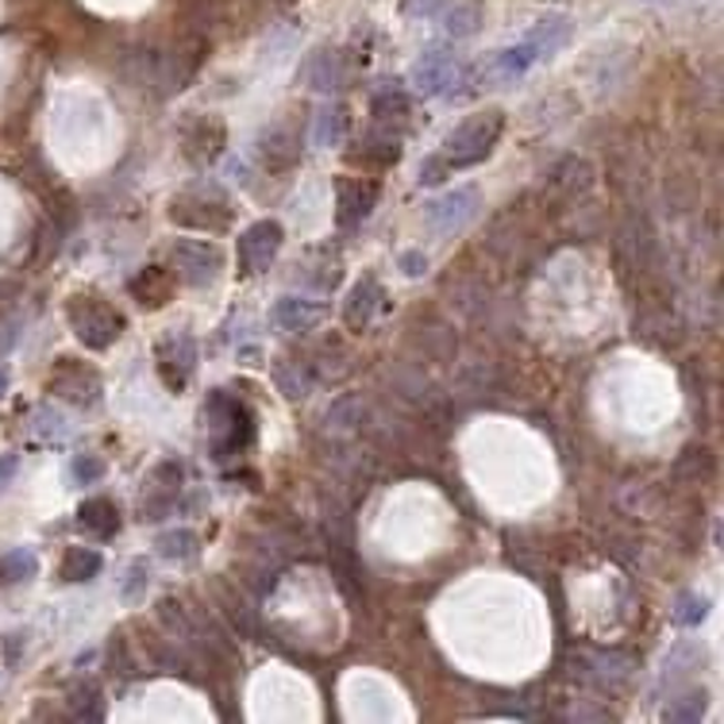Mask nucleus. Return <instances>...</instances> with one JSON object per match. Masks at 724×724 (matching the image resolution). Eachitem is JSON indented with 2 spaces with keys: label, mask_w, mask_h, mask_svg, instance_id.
<instances>
[{
  "label": "nucleus",
  "mask_w": 724,
  "mask_h": 724,
  "mask_svg": "<svg viewBox=\"0 0 724 724\" xmlns=\"http://www.w3.org/2000/svg\"><path fill=\"white\" fill-rule=\"evenodd\" d=\"M274 386L282 389L285 397H308L313 394V386H316V374H308V366L305 363H297V359H285V363H274Z\"/></svg>",
  "instance_id": "nucleus-22"
},
{
  "label": "nucleus",
  "mask_w": 724,
  "mask_h": 724,
  "mask_svg": "<svg viewBox=\"0 0 724 724\" xmlns=\"http://www.w3.org/2000/svg\"><path fill=\"white\" fill-rule=\"evenodd\" d=\"M397 158H401V132L381 124H374L359 139V147L351 150V162H370V166H394Z\"/></svg>",
  "instance_id": "nucleus-15"
},
{
  "label": "nucleus",
  "mask_w": 724,
  "mask_h": 724,
  "mask_svg": "<svg viewBox=\"0 0 724 724\" xmlns=\"http://www.w3.org/2000/svg\"><path fill=\"white\" fill-rule=\"evenodd\" d=\"M448 0H409V15H436L443 12Z\"/></svg>",
  "instance_id": "nucleus-42"
},
{
  "label": "nucleus",
  "mask_w": 724,
  "mask_h": 724,
  "mask_svg": "<svg viewBox=\"0 0 724 724\" xmlns=\"http://www.w3.org/2000/svg\"><path fill=\"white\" fill-rule=\"evenodd\" d=\"M4 389H8V374L0 370V397H4Z\"/></svg>",
  "instance_id": "nucleus-43"
},
{
  "label": "nucleus",
  "mask_w": 724,
  "mask_h": 724,
  "mask_svg": "<svg viewBox=\"0 0 724 724\" xmlns=\"http://www.w3.org/2000/svg\"><path fill=\"white\" fill-rule=\"evenodd\" d=\"M567 35H570V23L563 20V15H547V20L528 35V43L536 46L539 59H547V54H555L563 43H567Z\"/></svg>",
  "instance_id": "nucleus-27"
},
{
  "label": "nucleus",
  "mask_w": 724,
  "mask_h": 724,
  "mask_svg": "<svg viewBox=\"0 0 724 724\" xmlns=\"http://www.w3.org/2000/svg\"><path fill=\"white\" fill-rule=\"evenodd\" d=\"M702 690H686L682 697H674L671 705L663 710V721H697L705 717V702H702Z\"/></svg>",
  "instance_id": "nucleus-32"
},
{
  "label": "nucleus",
  "mask_w": 724,
  "mask_h": 724,
  "mask_svg": "<svg viewBox=\"0 0 724 724\" xmlns=\"http://www.w3.org/2000/svg\"><path fill=\"white\" fill-rule=\"evenodd\" d=\"M39 575V559L31 547H12L0 555V586H20Z\"/></svg>",
  "instance_id": "nucleus-24"
},
{
  "label": "nucleus",
  "mask_w": 724,
  "mask_h": 724,
  "mask_svg": "<svg viewBox=\"0 0 724 724\" xmlns=\"http://www.w3.org/2000/svg\"><path fill=\"white\" fill-rule=\"evenodd\" d=\"M443 31H448L451 39H466L479 31L482 23V8L474 4V0H459V4H443Z\"/></svg>",
  "instance_id": "nucleus-25"
},
{
  "label": "nucleus",
  "mask_w": 724,
  "mask_h": 724,
  "mask_svg": "<svg viewBox=\"0 0 724 724\" xmlns=\"http://www.w3.org/2000/svg\"><path fill=\"white\" fill-rule=\"evenodd\" d=\"M193 363H197V347L189 336H174V339H166V344H158V374H162V381L174 394L186 389Z\"/></svg>",
  "instance_id": "nucleus-13"
},
{
  "label": "nucleus",
  "mask_w": 724,
  "mask_h": 724,
  "mask_svg": "<svg viewBox=\"0 0 724 724\" xmlns=\"http://www.w3.org/2000/svg\"><path fill=\"white\" fill-rule=\"evenodd\" d=\"M328 313V308L321 305V301H305V297H282L274 305V324L285 332H308L321 316Z\"/></svg>",
  "instance_id": "nucleus-18"
},
{
  "label": "nucleus",
  "mask_w": 724,
  "mask_h": 724,
  "mask_svg": "<svg viewBox=\"0 0 724 724\" xmlns=\"http://www.w3.org/2000/svg\"><path fill=\"white\" fill-rule=\"evenodd\" d=\"M181 474H186V466H181L178 459H166V463H158V471L150 474L147 493L139 497V516H147V521H162V516L174 508Z\"/></svg>",
  "instance_id": "nucleus-11"
},
{
  "label": "nucleus",
  "mask_w": 724,
  "mask_h": 724,
  "mask_svg": "<svg viewBox=\"0 0 724 724\" xmlns=\"http://www.w3.org/2000/svg\"><path fill=\"white\" fill-rule=\"evenodd\" d=\"M170 254H174L178 274L186 277L189 285H197V290L212 285L220 277V270H224V254H220V246H212L204 240H178Z\"/></svg>",
  "instance_id": "nucleus-6"
},
{
  "label": "nucleus",
  "mask_w": 724,
  "mask_h": 724,
  "mask_svg": "<svg viewBox=\"0 0 724 724\" xmlns=\"http://www.w3.org/2000/svg\"><path fill=\"white\" fill-rule=\"evenodd\" d=\"M285 243V228L277 220H259L240 235V262L246 270H270Z\"/></svg>",
  "instance_id": "nucleus-10"
},
{
  "label": "nucleus",
  "mask_w": 724,
  "mask_h": 724,
  "mask_svg": "<svg viewBox=\"0 0 724 724\" xmlns=\"http://www.w3.org/2000/svg\"><path fill=\"white\" fill-rule=\"evenodd\" d=\"M204 417H209V440H212V455L217 459L243 455L254 443V417L240 397L217 389V394L209 397V405H204Z\"/></svg>",
  "instance_id": "nucleus-1"
},
{
  "label": "nucleus",
  "mask_w": 724,
  "mask_h": 724,
  "mask_svg": "<svg viewBox=\"0 0 724 724\" xmlns=\"http://www.w3.org/2000/svg\"><path fill=\"white\" fill-rule=\"evenodd\" d=\"M482 209V193L474 186H463V189H451V193L436 197L432 204L424 209V220L432 228V235H459Z\"/></svg>",
  "instance_id": "nucleus-4"
},
{
  "label": "nucleus",
  "mask_w": 724,
  "mask_h": 724,
  "mask_svg": "<svg viewBox=\"0 0 724 724\" xmlns=\"http://www.w3.org/2000/svg\"><path fill=\"white\" fill-rule=\"evenodd\" d=\"M448 174H451L448 158H443V155H432V158H424V162H420L417 181H420V186H440V181H448Z\"/></svg>",
  "instance_id": "nucleus-38"
},
{
  "label": "nucleus",
  "mask_w": 724,
  "mask_h": 724,
  "mask_svg": "<svg viewBox=\"0 0 724 724\" xmlns=\"http://www.w3.org/2000/svg\"><path fill=\"white\" fill-rule=\"evenodd\" d=\"M378 204V181L366 178H339L336 181V224L344 232L359 228Z\"/></svg>",
  "instance_id": "nucleus-8"
},
{
  "label": "nucleus",
  "mask_w": 724,
  "mask_h": 724,
  "mask_svg": "<svg viewBox=\"0 0 724 724\" xmlns=\"http://www.w3.org/2000/svg\"><path fill=\"white\" fill-rule=\"evenodd\" d=\"M15 471H20V455H15V451H8V455H0V493H4L8 485H12Z\"/></svg>",
  "instance_id": "nucleus-40"
},
{
  "label": "nucleus",
  "mask_w": 724,
  "mask_h": 724,
  "mask_svg": "<svg viewBox=\"0 0 724 724\" xmlns=\"http://www.w3.org/2000/svg\"><path fill=\"white\" fill-rule=\"evenodd\" d=\"M705 612H710V601H705L702 594H682V598L674 601V625L697 628L705 620Z\"/></svg>",
  "instance_id": "nucleus-33"
},
{
  "label": "nucleus",
  "mask_w": 724,
  "mask_h": 724,
  "mask_svg": "<svg viewBox=\"0 0 724 724\" xmlns=\"http://www.w3.org/2000/svg\"><path fill=\"white\" fill-rule=\"evenodd\" d=\"M463 77L451 46H428L417 59V70H412V85H417L424 97H443V93L455 90V82Z\"/></svg>",
  "instance_id": "nucleus-7"
},
{
  "label": "nucleus",
  "mask_w": 724,
  "mask_h": 724,
  "mask_svg": "<svg viewBox=\"0 0 724 724\" xmlns=\"http://www.w3.org/2000/svg\"><path fill=\"white\" fill-rule=\"evenodd\" d=\"M170 220L178 228L189 232H204V235H224L232 228V209H228L220 197L204 201L201 193H181L170 201Z\"/></svg>",
  "instance_id": "nucleus-5"
},
{
  "label": "nucleus",
  "mask_w": 724,
  "mask_h": 724,
  "mask_svg": "<svg viewBox=\"0 0 724 724\" xmlns=\"http://www.w3.org/2000/svg\"><path fill=\"white\" fill-rule=\"evenodd\" d=\"M578 679L590 682L598 690H617L620 682L628 679V659L617 655V651H594V655L578 659Z\"/></svg>",
  "instance_id": "nucleus-14"
},
{
  "label": "nucleus",
  "mask_w": 724,
  "mask_h": 724,
  "mask_svg": "<svg viewBox=\"0 0 724 724\" xmlns=\"http://www.w3.org/2000/svg\"><path fill=\"white\" fill-rule=\"evenodd\" d=\"M308 85L321 93L339 90L344 85V70H339V59L332 51H321L313 62H308Z\"/></svg>",
  "instance_id": "nucleus-30"
},
{
  "label": "nucleus",
  "mask_w": 724,
  "mask_h": 724,
  "mask_svg": "<svg viewBox=\"0 0 724 724\" xmlns=\"http://www.w3.org/2000/svg\"><path fill=\"white\" fill-rule=\"evenodd\" d=\"M501 127H505V113H501V108H485V113L466 116V120L448 135L440 155L448 158L451 170L479 166L482 158L493 155V147H497V139H501Z\"/></svg>",
  "instance_id": "nucleus-2"
},
{
  "label": "nucleus",
  "mask_w": 724,
  "mask_h": 724,
  "mask_svg": "<svg viewBox=\"0 0 724 724\" xmlns=\"http://www.w3.org/2000/svg\"><path fill=\"white\" fill-rule=\"evenodd\" d=\"M147 563L143 559H132L127 563V570H124V583H120V598L127 605H135V601H143V594H147Z\"/></svg>",
  "instance_id": "nucleus-34"
},
{
  "label": "nucleus",
  "mask_w": 724,
  "mask_h": 724,
  "mask_svg": "<svg viewBox=\"0 0 724 724\" xmlns=\"http://www.w3.org/2000/svg\"><path fill=\"white\" fill-rule=\"evenodd\" d=\"M347 108L344 105H332L324 108L321 116H316V127H313V139L321 143V147H336V143H344L347 135Z\"/></svg>",
  "instance_id": "nucleus-29"
},
{
  "label": "nucleus",
  "mask_w": 724,
  "mask_h": 724,
  "mask_svg": "<svg viewBox=\"0 0 724 724\" xmlns=\"http://www.w3.org/2000/svg\"><path fill=\"white\" fill-rule=\"evenodd\" d=\"M370 113H374V124L381 127H401V120L409 116V97H405L401 85H389V90H378L370 101Z\"/></svg>",
  "instance_id": "nucleus-21"
},
{
  "label": "nucleus",
  "mask_w": 724,
  "mask_h": 724,
  "mask_svg": "<svg viewBox=\"0 0 724 724\" xmlns=\"http://www.w3.org/2000/svg\"><path fill=\"white\" fill-rule=\"evenodd\" d=\"M51 394L66 397L70 405H82V409H93V405L101 401V378L97 370H90V366L82 363H59L51 374Z\"/></svg>",
  "instance_id": "nucleus-9"
},
{
  "label": "nucleus",
  "mask_w": 724,
  "mask_h": 724,
  "mask_svg": "<svg viewBox=\"0 0 724 724\" xmlns=\"http://www.w3.org/2000/svg\"><path fill=\"white\" fill-rule=\"evenodd\" d=\"M397 266H401L405 277H424L428 274V254L424 251H401Z\"/></svg>",
  "instance_id": "nucleus-39"
},
{
  "label": "nucleus",
  "mask_w": 724,
  "mask_h": 724,
  "mask_svg": "<svg viewBox=\"0 0 724 724\" xmlns=\"http://www.w3.org/2000/svg\"><path fill=\"white\" fill-rule=\"evenodd\" d=\"M70 474H74V482H82V485L101 482L105 479V463H101L97 455H90V451H82V455L70 463Z\"/></svg>",
  "instance_id": "nucleus-37"
},
{
  "label": "nucleus",
  "mask_w": 724,
  "mask_h": 724,
  "mask_svg": "<svg viewBox=\"0 0 724 724\" xmlns=\"http://www.w3.org/2000/svg\"><path fill=\"white\" fill-rule=\"evenodd\" d=\"M66 321H70V328H74V336L82 339L85 347H93V351H108L127 328L120 308L93 297V293H77V297L66 301Z\"/></svg>",
  "instance_id": "nucleus-3"
},
{
  "label": "nucleus",
  "mask_w": 724,
  "mask_h": 724,
  "mask_svg": "<svg viewBox=\"0 0 724 724\" xmlns=\"http://www.w3.org/2000/svg\"><path fill=\"white\" fill-rule=\"evenodd\" d=\"M132 297L139 301L143 308H162L166 301L174 297V274L166 266H143L139 274L132 277Z\"/></svg>",
  "instance_id": "nucleus-17"
},
{
  "label": "nucleus",
  "mask_w": 724,
  "mask_h": 724,
  "mask_svg": "<svg viewBox=\"0 0 724 724\" xmlns=\"http://www.w3.org/2000/svg\"><path fill=\"white\" fill-rule=\"evenodd\" d=\"M224 143V124L220 120H193L186 127V155L193 162H209L212 155H220Z\"/></svg>",
  "instance_id": "nucleus-19"
},
{
  "label": "nucleus",
  "mask_w": 724,
  "mask_h": 724,
  "mask_svg": "<svg viewBox=\"0 0 724 724\" xmlns=\"http://www.w3.org/2000/svg\"><path fill=\"white\" fill-rule=\"evenodd\" d=\"M66 702H70V717H74V721H101V717H105V697H101V686H93V682L74 686Z\"/></svg>",
  "instance_id": "nucleus-26"
},
{
  "label": "nucleus",
  "mask_w": 724,
  "mask_h": 724,
  "mask_svg": "<svg viewBox=\"0 0 724 724\" xmlns=\"http://www.w3.org/2000/svg\"><path fill=\"white\" fill-rule=\"evenodd\" d=\"M197 552H201V536H197V532H189V528H178V532H166V536H158V555H162V559L181 563V559H193Z\"/></svg>",
  "instance_id": "nucleus-31"
},
{
  "label": "nucleus",
  "mask_w": 724,
  "mask_h": 724,
  "mask_svg": "<svg viewBox=\"0 0 724 724\" xmlns=\"http://www.w3.org/2000/svg\"><path fill=\"white\" fill-rule=\"evenodd\" d=\"M39 432H51L54 440H62V436H66V424H62V417H54V412H39Z\"/></svg>",
  "instance_id": "nucleus-41"
},
{
  "label": "nucleus",
  "mask_w": 724,
  "mask_h": 724,
  "mask_svg": "<svg viewBox=\"0 0 724 724\" xmlns=\"http://www.w3.org/2000/svg\"><path fill=\"white\" fill-rule=\"evenodd\" d=\"M77 528L90 532L93 539H113L116 532H120V508L113 505L108 497H90L82 501V508H77Z\"/></svg>",
  "instance_id": "nucleus-16"
},
{
  "label": "nucleus",
  "mask_w": 724,
  "mask_h": 724,
  "mask_svg": "<svg viewBox=\"0 0 724 724\" xmlns=\"http://www.w3.org/2000/svg\"><path fill=\"white\" fill-rule=\"evenodd\" d=\"M101 567H105V559L93 547H66V555H62V578L66 583H90V578L101 575Z\"/></svg>",
  "instance_id": "nucleus-23"
},
{
  "label": "nucleus",
  "mask_w": 724,
  "mask_h": 724,
  "mask_svg": "<svg viewBox=\"0 0 724 724\" xmlns=\"http://www.w3.org/2000/svg\"><path fill=\"white\" fill-rule=\"evenodd\" d=\"M386 308V290H381V282L374 274L359 277V282L351 285V297L344 301V321L351 332H363L370 328L374 316Z\"/></svg>",
  "instance_id": "nucleus-12"
},
{
  "label": "nucleus",
  "mask_w": 724,
  "mask_h": 724,
  "mask_svg": "<svg viewBox=\"0 0 724 724\" xmlns=\"http://www.w3.org/2000/svg\"><path fill=\"white\" fill-rule=\"evenodd\" d=\"M259 155H262V166L266 170H274V174H285L293 162H297V143L290 139V135L282 132V127H274V132H266L262 135V143H259Z\"/></svg>",
  "instance_id": "nucleus-20"
},
{
  "label": "nucleus",
  "mask_w": 724,
  "mask_h": 724,
  "mask_svg": "<svg viewBox=\"0 0 724 724\" xmlns=\"http://www.w3.org/2000/svg\"><path fill=\"white\" fill-rule=\"evenodd\" d=\"M132 667H135V659H132V651H127L124 632H113V640H108V671H116L120 679H127Z\"/></svg>",
  "instance_id": "nucleus-36"
},
{
  "label": "nucleus",
  "mask_w": 724,
  "mask_h": 724,
  "mask_svg": "<svg viewBox=\"0 0 724 724\" xmlns=\"http://www.w3.org/2000/svg\"><path fill=\"white\" fill-rule=\"evenodd\" d=\"M539 62V54H536V46L524 39V43H516V46H508L505 54L497 59V74L505 77V82H516V77H524L532 66Z\"/></svg>",
  "instance_id": "nucleus-28"
},
{
  "label": "nucleus",
  "mask_w": 724,
  "mask_h": 724,
  "mask_svg": "<svg viewBox=\"0 0 724 724\" xmlns=\"http://www.w3.org/2000/svg\"><path fill=\"white\" fill-rule=\"evenodd\" d=\"M694 643H679V648L671 651V659H667V671H663V686H674V682H682L686 679L694 667H686V659L694 655Z\"/></svg>",
  "instance_id": "nucleus-35"
}]
</instances>
